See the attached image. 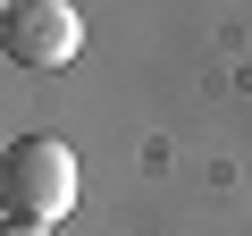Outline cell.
<instances>
[{
  "label": "cell",
  "instance_id": "6da1fadb",
  "mask_svg": "<svg viewBox=\"0 0 252 236\" xmlns=\"http://www.w3.org/2000/svg\"><path fill=\"white\" fill-rule=\"evenodd\" d=\"M0 202H9V219L51 228L59 211H76V152L59 135H17L0 152Z\"/></svg>",
  "mask_w": 252,
  "mask_h": 236
},
{
  "label": "cell",
  "instance_id": "7a4b0ae2",
  "mask_svg": "<svg viewBox=\"0 0 252 236\" xmlns=\"http://www.w3.org/2000/svg\"><path fill=\"white\" fill-rule=\"evenodd\" d=\"M0 51H9V68H26V76H51V68H67L84 51V17L67 9V0H9Z\"/></svg>",
  "mask_w": 252,
  "mask_h": 236
},
{
  "label": "cell",
  "instance_id": "3957f363",
  "mask_svg": "<svg viewBox=\"0 0 252 236\" xmlns=\"http://www.w3.org/2000/svg\"><path fill=\"white\" fill-rule=\"evenodd\" d=\"M9 236H51V228H34V219H9Z\"/></svg>",
  "mask_w": 252,
  "mask_h": 236
}]
</instances>
